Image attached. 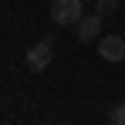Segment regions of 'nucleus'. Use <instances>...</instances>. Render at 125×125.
I'll list each match as a JSON object with an SVG mask.
<instances>
[{
	"mask_svg": "<svg viewBox=\"0 0 125 125\" xmlns=\"http://www.w3.org/2000/svg\"><path fill=\"white\" fill-rule=\"evenodd\" d=\"M51 58H54V37H41L37 44H31L27 47V68L31 71H44L47 64H51Z\"/></svg>",
	"mask_w": 125,
	"mask_h": 125,
	"instance_id": "obj_1",
	"label": "nucleus"
},
{
	"mask_svg": "<svg viewBox=\"0 0 125 125\" xmlns=\"http://www.w3.org/2000/svg\"><path fill=\"white\" fill-rule=\"evenodd\" d=\"M51 17H54V24H61V27H74L84 17L81 14V0H54Z\"/></svg>",
	"mask_w": 125,
	"mask_h": 125,
	"instance_id": "obj_2",
	"label": "nucleus"
},
{
	"mask_svg": "<svg viewBox=\"0 0 125 125\" xmlns=\"http://www.w3.org/2000/svg\"><path fill=\"white\" fill-rule=\"evenodd\" d=\"M98 54H102L108 64L125 61V37H118V34H102V37H98Z\"/></svg>",
	"mask_w": 125,
	"mask_h": 125,
	"instance_id": "obj_3",
	"label": "nucleus"
},
{
	"mask_svg": "<svg viewBox=\"0 0 125 125\" xmlns=\"http://www.w3.org/2000/svg\"><path fill=\"white\" fill-rule=\"evenodd\" d=\"M74 27H78V41L81 44L98 41V37H102V14H84Z\"/></svg>",
	"mask_w": 125,
	"mask_h": 125,
	"instance_id": "obj_4",
	"label": "nucleus"
},
{
	"mask_svg": "<svg viewBox=\"0 0 125 125\" xmlns=\"http://www.w3.org/2000/svg\"><path fill=\"white\" fill-rule=\"evenodd\" d=\"M118 10V0H95V14H102V17H112Z\"/></svg>",
	"mask_w": 125,
	"mask_h": 125,
	"instance_id": "obj_5",
	"label": "nucleus"
},
{
	"mask_svg": "<svg viewBox=\"0 0 125 125\" xmlns=\"http://www.w3.org/2000/svg\"><path fill=\"white\" fill-rule=\"evenodd\" d=\"M108 125H125V105H112L108 108Z\"/></svg>",
	"mask_w": 125,
	"mask_h": 125,
	"instance_id": "obj_6",
	"label": "nucleus"
}]
</instances>
